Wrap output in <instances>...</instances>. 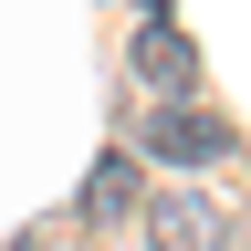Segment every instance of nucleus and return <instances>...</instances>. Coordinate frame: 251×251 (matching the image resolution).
Instances as JSON below:
<instances>
[{
	"label": "nucleus",
	"instance_id": "nucleus-3",
	"mask_svg": "<svg viewBox=\"0 0 251 251\" xmlns=\"http://www.w3.org/2000/svg\"><path fill=\"white\" fill-rule=\"evenodd\" d=\"M230 230H220V209L199 199V188H178V199H147V251H220Z\"/></svg>",
	"mask_w": 251,
	"mask_h": 251
},
{
	"label": "nucleus",
	"instance_id": "nucleus-1",
	"mask_svg": "<svg viewBox=\"0 0 251 251\" xmlns=\"http://www.w3.org/2000/svg\"><path fill=\"white\" fill-rule=\"evenodd\" d=\"M136 136H147V157H168V168H209V157L230 147V126H220V115H199L188 94H168V105L136 126Z\"/></svg>",
	"mask_w": 251,
	"mask_h": 251
},
{
	"label": "nucleus",
	"instance_id": "nucleus-4",
	"mask_svg": "<svg viewBox=\"0 0 251 251\" xmlns=\"http://www.w3.org/2000/svg\"><path fill=\"white\" fill-rule=\"evenodd\" d=\"M126 209H147V168L115 147V157H94V178H84V220L105 230V220H126Z\"/></svg>",
	"mask_w": 251,
	"mask_h": 251
},
{
	"label": "nucleus",
	"instance_id": "nucleus-5",
	"mask_svg": "<svg viewBox=\"0 0 251 251\" xmlns=\"http://www.w3.org/2000/svg\"><path fill=\"white\" fill-rule=\"evenodd\" d=\"M0 251H21V241H0Z\"/></svg>",
	"mask_w": 251,
	"mask_h": 251
},
{
	"label": "nucleus",
	"instance_id": "nucleus-2",
	"mask_svg": "<svg viewBox=\"0 0 251 251\" xmlns=\"http://www.w3.org/2000/svg\"><path fill=\"white\" fill-rule=\"evenodd\" d=\"M126 63H136V84H147V94H188V74H199V42H188L168 11H147V31L126 42Z\"/></svg>",
	"mask_w": 251,
	"mask_h": 251
}]
</instances>
